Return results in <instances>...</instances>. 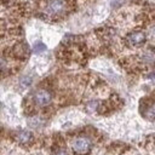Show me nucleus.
<instances>
[{"label":"nucleus","instance_id":"8","mask_svg":"<svg viewBox=\"0 0 155 155\" xmlns=\"http://www.w3.org/2000/svg\"><path fill=\"white\" fill-rule=\"evenodd\" d=\"M46 50V46L42 44V42H36V44H34V46H33V51L35 52V53H41V52H44Z\"/></svg>","mask_w":155,"mask_h":155},{"label":"nucleus","instance_id":"6","mask_svg":"<svg viewBox=\"0 0 155 155\" xmlns=\"http://www.w3.org/2000/svg\"><path fill=\"white\" fill-rule=\"evenodd\" d=\"M16 139H17V142H19L22 144H27V143L31 142L33 134L29 131H19L17 133V136H16Z\"/></svg>","mask_w":155,"mask_h":155},{"label":"nucleus","instance_id":"4","mask_svg":"<svg viewBox=\"0 0 155 155\" xmlns=\"http://www.w3.org/2000/svg\"><path fill=\"white\" fill-rule=\"evenodd\" d=\"M34 102L36 105L39 107H45V105H48L52 101V94L47 91V90H38L35 93H34Z\"/></svg>","mask_w":155,"mask_h":155},{"label":"nucleus","instance_id":"2","mask_svg":"<svg viewBox=\"0 0 155 155\" xmlns=\"http://www.w3.org/2000/svg\"><path fill=\"white\" fill-rule=\"evenodd\" d=\"M67 8V2L64 0H51L46 5V13L50 16H59Z\"/></svg>","mask_w":155,"mask_h":155},{"label":"nucleus","instance_id":"10","mask_svg":"<svg viewBox=\"0 0 155 155\" xmlns=\"http://www.w3.org/2000/svg\"><path fill=\"white\" fill-rule=\"evenodd\" d=\"M54 155H68V153H67L64 149H58V150L54 153Z\"/></svg>","mask_w":155,"mask_h":155},{"label":"nucleus","instance_id":"1","mask_svg":"<svg viewBox=\"0 0 155 155\" xmlns=\"http://www.w3.org/2000/svg\"><path fill=\"white\" fill-rule=\"evenodd\" d=\"M71 148L76 153V154H80V155H84V154H87L91 148H92V142L90 138L87 137H78L73 140L71 143Z\"/></svg>","mask_w":155,"mask_h":155},{"label":"nucleus","instance_id":"5","mask_svg":"<svg viewBox=\"0 0 155 155\" xmlns=\"http://www.w3.org/2000/svg\"><path fill=\"white\" fill-rule=\"evenodd\" d=\"M139 58H140L142 63L145 64V65H153V64H155V50L151 48V47L144 50L140 53Z\"/></svg>","mask_w":155,"mask_h":155},{"label":"nucleus","instance_id":"7","mask_svg":"<svg viewBox=\"0 0 155 155\" xmlns=\"http://www.w3.org/2000/svg\"><path fill=\"white\" fill-rule=\"evenodd\" d=\"M145 116L149 120H155V102H153L150 105H148L145 110Z\"/></svg>","mask_w":155,"mask_h":155},{"label":"nucleus","instance_id":"3","mask_svg":"<svg viewBox=\"0 0 155 155\" xmlns=\"http://www.w3.org/2000/svg\"><path fill=\"white\" fill-rule=\"evenodd\" d=\"M145 40H147V35L140 30L131 31L126 36V42L131 47H139L145 42Z\"/></svg>","mask_w":155,"mask_h":155},{"label":"nucleus","instance_id":"9","mask_svg":"<svg viewBox=\"0 0 155 155\" xmlns=\"http://www.w3.org/2000/svg\"><path fill=\"white\" fill-rule=\"evenodd\" d=\"M30 84H31V78H29V76H23V78L21 79V85H22L23 87H28Z\"/></svg>","mask_w":155,"mask_h":155}]
</instances>
